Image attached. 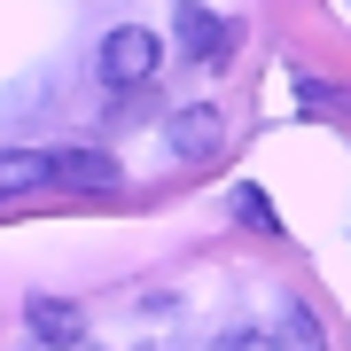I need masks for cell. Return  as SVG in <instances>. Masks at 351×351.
I'll return each mask as SVG.
<instances>
[{
  "mask_svg": "<svg viewBox=\"0 0 351 351\" xmlns=\"http://www.w3.org/2000/svg\"><path fill=\"white\" fill-rule=\"evenodd\" d=\"M156 32H141V24H117L110 39H101V86L110 94H141L156 78Z\"/></svg>",
  "mask_w": 351,
  "mask_h": 351,
  "instance_id": "cell-1",
  "label": "cell"
},
{
  "mask_svg": "<svg viewBox=\"0 0 351 351\" xmlns=\"http://www.w3.org/2000/svg\"><path fill=\"white\" fill-rule=\"evenodd\" d=\"M219 141H226V125H219L211 101H180V110H164V149H172V156L203 164V156H219Z\"/></svg>",
  "mask_w": 351,
  "mask_h": 351,
  "instance_id": "cell-2",
  "label": "cell"
},
{
  "mask_svg": "<svg viewBox=\"0 0 351 351\" xmlns=\"http://www.w3.org/2000/svg\"><path fill=\"white\" fill-rule=\"evenodd\" d=\"M172 32H180V47H188L195 63H226V47H234V24H226V16H211V8H195V0H180Z\"/></svg>",
  "mask_w": 351,
  "mask_h": 351,
  "instance_id": "cell-3",
  "label": "cell"
},
{
  "mask_svg": "<svg viewBox=\"0 0 351 351\" xmlns=\"http://www.w3.org/2000/svg\"><path fill=\"white\" fill-rule=\"evenodd\" d=\"M32 188H55V149H0V203Z\"/></svg>",
  "mask_w": 351,
  "mask_h": 351,
  "instance_id": "cell-4",
  "label": "cell"
},
{
  "mask_svg": "<svg viewBox=\"0 0 351 351\" xmlns=\"http://www.w3.org/2000/svg\"><path fill=\"white\" fill-rule=\"evenodd\" d=\"M55 188H86V195H110L117 188V164L101 149H55Z\"/></svg>",
  "mask_w": 351,
  "mask_h": 351,
  "instance_id": "cell-5",
  "label": "cell"
},
{
  "mask_svg": "<svg viewBox=\"0 0 351 351\" xmlns=\"http://www.w3.org/2000/svg\"><path fill=\"white\" fill-rule=\"evenodd\" d=\"M24 328L39 343H78V336H86V313H78L71 297H32L24 304Z\"/></svg>",
  "mask_w": 351,
  "mask_h": 351,
  "instance_id": "cell-6",
  "label": "cell"
},
{
  "mask_svg": "<svg viewBox=\"0 0 351 351\" xmlns=\"http://www.w3.org/2000/svg\"><path fill=\"white\" fill-rule=\"evenodd\" d=\"M274 328H281V343H297V351H320V320H313V304H297V297H289Z\"/></svg>",
  "mask_w": 351,
  "mask_h": 351,
  "instance_id": "cell-7",
  "label": "cell"
},
{
  "mask_svg": "<svg viewBox=\"0 0 351 351\" xmlns=\"http://www.w3.org/2000/svg\"><path fill=\"white\" fill-rule=\"evenodd\" d=\"M234 211H242V219H250V226H258V234H281V219H274V203H265L258 188H234Z\"/></svg>",
  "mask_w": 351,
  "mask_h": 351,
  "instance_id": "cell-8",
  "label": "cell"
},
{
  "mask_svg": "<svg viewBox=\"0 0 351 351\" xmlns=\"http://www.w3.org/2000/svg\"><path fill=\"white\" fill-rule=\"evenodd\" d=\"M297 94H304V101H320V110H351V94H336V86H320V78H304Z\"/></svg>",
  "mask_w": 351,
  "mask_h": 351,
  "instance_id": "cell-9",
  "label": "cell"
}]
</instances>
